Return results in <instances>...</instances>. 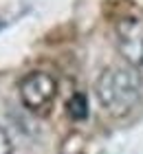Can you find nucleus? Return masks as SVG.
<instances>
[{"label":"nucleus","mask_w":143,"mask_h":154,"mask_svg":"<svg viewBox=\"0 0 143 154\" xmlns=\"http://www.w3.org/2000/svg\"><path fill=\"white\" fill-rule=\"evenodd\" d=\"M97 99L101 108L112 117H123L139 103L141 86L139 79L130 71L119 66H110L99 75L95 84Z\"/></svg>","instance_id":"obj_1"},{"label":"nucleus","mask_w":143,"mask_h":154,"mask_svg":"<svg viewBox=\"0 0 143 154\" xmlns=\"http://www.w3.org/2000/svg\"><path fill=\"white\" fill-rule=\"evenodd\" d=\"M57 95V82L53 75L44 71H35L29 77H24L20 84V99L24 108L31 112H46Z\"/></svg>","instance_id":"obj_2"},{"label":"nucleus","mask_w":143,"mask_h":154,"mask_svg":"<svg viewBox=\"0 0 143 154\" xmlns=\"http://www.w3.org/2000/svg\"><path fill=\"white\" fill-rule=\"evenodd\" d=\"M114 40L121 55L134 66H143V16L128 13L114 24Z\"/></svg>","instance_id":"obj_3"},{"label":"nucleus","mask_w":143,"mask_h":154,"mask_svg":"<svg viewBox=\"0 0 143 154\" xmlns=\"http://www.w3.org/2000/svg\"><path fill=\"white\" fill-rule=\"evenodd\" d=\"M66 108H68L70 119H75V121H82V119L88 117V101H86V95H82V93H75L70 97Z\"/></svg>","instance_id":"obj_4"},{"label":"nucleus","mask_w":143,"mask_h":154,"mask_svg":"<svg viewBox=\"0 0 143 154\" xmlns=\"http://www.w3.org/2000/svg\"><path fill=\"white\" fill-rule=\"evenodd\" d=\"M11 139H9V134L0 128V154H11Z\"/></svg>","instance_id":"obj_5"},{"label":"nucleus","mask_w":143,"mask_h":154,"mask_svg":"<svg viewBox=\"0 0 143 154\" xmlns=\"http://www.w3.org/2000/svg\"><path fill=\"white\" fill-rule=\"evenodd\" d=\"M139 79L143 82V66H139Z\"/></svg>","instance_id":"obj_6"}]
</instances>
